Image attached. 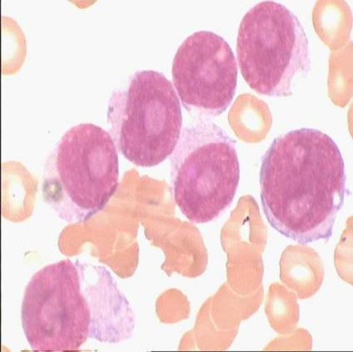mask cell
<instances>
[{
	"label": "cell",
	"mask_w": 353,
	"mask_h": 352,
	"mask_svg": "<svg viewBox=\"0 0 353 352\" xmlns=\"http://www.w3.org/2000/svg\"><path fill=\"white\" fill-rule=\"evenodd\" d=\"M117 147L110 133L94 123L65 132L48 158L42 185L44 202L68 223L90 220L119 187Z\"/></svg>",
	"instance_id": "3957f363"
},
{
	"label": "cell",
	"mask_w": 353,
	"mask_h": 352,
	"mask_svg": "<svg viewBox=\"0 0 353 352\" xmlns=\"http://www.w3.org/2000/svg\"><path fill=\"white\" fill-rule=\"evenodd\" d=\"M259 179L263 213L276 231L301 245L332 237L347 176L330 136L314 129L279 136L263 156Z\"/></svg>",
	"instance_id": "7a4b0ae2"
},
{
	"label": "cell",
	"mask_w": 353,
	"mask_h": 352,
	"mask_svg": "<svg viewBox=\"0 0 353 352\" xmlns=\"http://www.w3.org/2000/svg\"><path fill=\"white\" fill-rule=\"evenodd\" d=\"M240 180L236 142L210 120L182 131L171 158L176 206L190 221L208 223L234 201Z\"/></svg>",
	"instance_id": "277c9868"
},
{
	"label": "cell",
	"mask_w": 353,
	"mask_h": 352,
	"mask_svg": "<svg viewBox=\"0 0 353 352\" xmlns=\"http://www.w3.org/2000/svg\"><path fill=\"white\" fill-rule=\"evenodd\" d=\"M108 122L124 158L139 167L159 165L174 153L182 134L179 96L165 75L139 71L112 94Z\"/></svg>",
	"instance_id": "5b68a950"
},
{
	"label": "cell",
	"mask_w": 353,
	"mask_h": 352,
	"mask_svg": "<svg viewBox=\"0 0 353 352\" xmlns=\"http://www.w3.org/2000/svg\"><path fill=\"white\" fill-rule=\"evenodd\" d=\"M23 333L32 350L77 351L88 338L119 343L132 337L134 314L105 267L62 260L41 268L26 287Z\"/></svg>",
	"instance_id": "6da1fadb"
},
{
	"label": "cell",
	"mask_w": 353,
	"mask_h": 352,
	"mask_svg": "<svg viewBox=\"0 0 353 352\" xmlns=\"http://www.w3.org/2000/svg\"><path fill=\"white\" fill-rule=\"evenodd\" d=\"M236 56L244 80L268 97H288L294 81L311 71L310 48L304 28L282 3L264 1L240 23Z\"/></svg>",
	"instance_id": "8992f818"
},
{
	"label": "cell",
	"mask_w": 353,
	"mask_h": 352,
	"mask_svg": "<svg viewBox=\"0 0 353 352\" xmlns=\"http://www.w3.org/2000/svg\"><path fill=\"white\" fill-rule=\"evenodd\" d=\"M172 83L188 113L208 120L225 112L238 85V65L225 39L202 30L188 36L176 50Z\"/></svg>",
	"instance_id": "52a82bcc"
}]
</instances>
